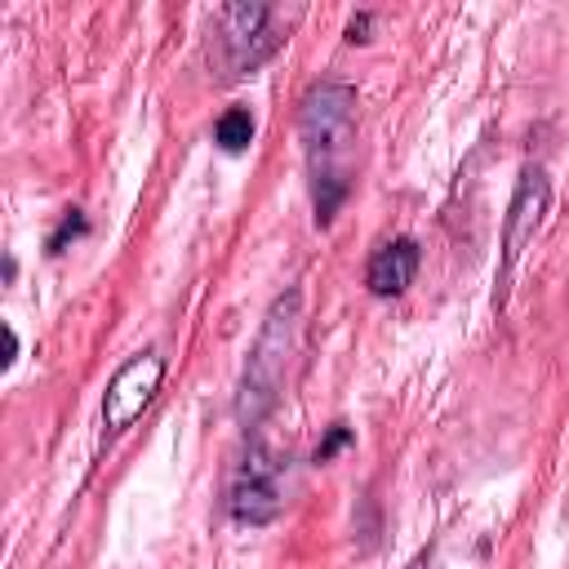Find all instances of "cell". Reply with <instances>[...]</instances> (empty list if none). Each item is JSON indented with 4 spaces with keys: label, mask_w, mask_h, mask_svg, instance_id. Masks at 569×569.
Returning a JSON list of instances; mask_svg holds the SVG:
<instances>
[{
    "label": "cell",
    "mask_w": 569,
    "mask_h": 569,
    "mask_svg": "<svg viewBox=\"0 0 569 569\" xmlns=\"http://www.w3.org/2000/svg\"><path fill=\"white\" fill-rule=\"evenodd\" d=\"M298 138H302V151H307L316 222L329 227L333 213L342 209L347 191H351L347 151H351V138H356V89L342 84V80L311 84L298 102Z\"/></svg>",
    "instance_id": "cell-1"
},
{
    "label": "cell",
    "mask_w": 569,
    "mask_h": 569,
    "mask_svg": "<svg viewBox=\"0 0 569 569\" xmlns=\"http://www.w3.org/2000/svg\"><path fill=\"white\" fill-rule=\"evenodd\" d=\"M298 320H302V293L284 289L271 302V311L262 316V329H258L253 351H249L244 373H240V391H236L240 427H258L276 409L280 387H284V369H289V356L298 342Z\"/></svg>",
    "instance_id": "cell-2"
},
{
    "label": "cell",
    "mask_w": 569,
    "mask_h": 569,
    "mask_svg": "<svg viewBox=\"0 0 569 569\" xmlns=\"http://www.w3.org/2000/svg\"><path fill=\"white\" fill-rule=\"evenodd\" d=\"M289 18L298 9H276V4H222L209 18V62L222 80L253 76L289 36Z\"/></svg>",
    "instance_id": "cell-3"
},
{
    "label": "cell",
    "mask_w": 569,
    "mask_h": 569,
    "mask_svg": "<svg viewBox=\"0 0 569 569\" xmlns=\"http://www.w3.org/2000/svg\"><path fill=\"white\" fill-rule=\"evenodd\" d=\"M280 507H284V458L253 440L231 471L227 511L240 525H267L280 516Z\"/></svg>",
    "instance_id": "cell-4"
},
{
    "label": "cell",
    "mask_w": 569,
    "mask_h": 569,
    "mask_svg": "<svg viewBox=\"0 0 569 569\" xmlns=\"http://www.w3.org/2000/svg\"><path fill=\"white\" fill-rule=\"evenodd\" d=\"M547 200H551V182L538 164H525L520 178H516V191H511V204H507V222H502V267H498V289H493V307L507 302V289H511V276H516V262L525 258V249L533 244L538 227H542V213H547Z\"/></svg>",
    "instance_id": "cell-5"
},
{
    "label": "cell",
    "mask_w": 569,
    "mask_h": 569,
    "mask_svg": "<svg viewBox=\"0 0 569 569\" xmlns=\"http://www.w3.org/2000/svg\"><path fill=\"white\" fill-rule=\"evenodd\" d=\"M160 378H164V360H160L156 351L129 356V360L111 373V382H107V391H102V422H107V431L133 427V422L142 418V409L156 400Z\"/></svg>",
    "instance_id": "cell-6"
},
{
    "label": "cell",
    "mask_w": 569,
    "mask_h": 569,
    "mask_svg": "<svg viewBox=\"0 0 569 569\" xmlns=\"http://www.w3.org/2000/svg\"><path fill=\"white\" fill-rule=\"evenodd\" d=\"M418 262H422L418 240H409V236L387 240V244L369 258V271H365L369 293H378V298H396V293H405V289L413 284V276H418Z\"/></svg>",
    "instance_id": "cell-7"
},
{
    "label": "cell",
    "mask_w": 569,
    "mask_h": 569,
    "mask_svg": "<svg viewBox=\"0 0 569 569\" xmlns=\"http://www.w3.org/2000/svg\"><path fill=\"white\" fill-rule=\"evenodd\" d=\"M213 142H218L222 151H244V147L253 142V116H249L244 107H227V111L218 116V124H213Z\"/></svg>",
    "instance_id": "cell-8"
},
{
    "label": "cell",
    "mask_w": 569,
    "mask_h": 569,
    "mask_svg": "<svg viewBox=\"0 0 569 569\" xmlns=\"http://www.w3.org/2000/svg\"><path fill=\"white\" fill-rule=\"evenodd\" d=\"M84 227H89V222H84V213H80V209H71V213L58 222V231L49 236V253H62V249H67V240L84 236Z\"/></svg>",
    "instance_id": "cell-9"
},
{
    "label": "cell",
    "mask_w": 569,
    "mask_h": 569,
    "mask_svg": "<svg viewBox=\"0 0 569 569\" xmlns=\"http://www.w3.org/2000/svg\"><path fill=\"white\" fill-rule=\"evenodd\" d=\"M347 440H351V431H347L342 422H333V427H329V436L316 445V462H329V458H333V453H338Z\"/></svg>",
    "instance_id": "cell-10"
},
{
    "label": "cell",
    "mask_w": 569,
    "mask_h": 569,
    "mask_svg": "<svg viewBox=\"0 0 569 569\" xmlns=\"http://www.w3.org/2000/svg\"><path fill=\"white\" fill-rule=\"evenodd\" d=\"M365 31H369V13H356V18L347 22V40H351V44H356V40H369Z\"/></svg>",
    "instance_id": "cell-11"
},
{
    "label": "cell",
    "mask_w": 569,
    "mask_h": 569,
    "mask_svg": "<svg viewBox=\"0 0 569 569\" xmlns=\"http://www.w3.org/2000/svg\"><path fill=\"white\" fill-rule=\"evenodd\" d=\"M13 351H18V333L4 325V365H13Z\"/></svg>",
    "instance_id": "cell-12"
}]
</instances>
